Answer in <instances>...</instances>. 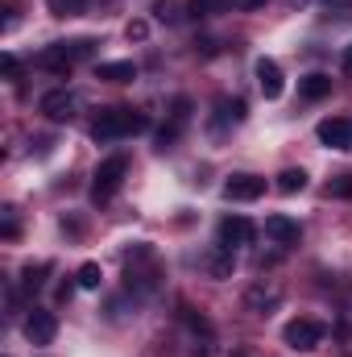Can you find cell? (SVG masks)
I'll use <instances>...</instances> for the list:
<instances>
[{
    "label": "cell",
    "mask_w": 352,
    "mask_h": 357,
    "mask_svg": "<svg viewBox=\"0 0 352 357\" xmlns=\"http://www.w3.org/2000/svg\"><path fill=\"white\" fill-rule=\"evenodd\" d=\"M150 129V116L137 112V108H104L91 125V137L95 142H120V137H133V133H145Z\"/></svg>",
    "instance_id": "1"
},
{
    "label": "cell",
    "mask_w": 352,
    "mask_h": 357,
    "mask_svg": "<svg viewBox=\"0 0 352 357\" xmlns=\"http://www.w3.org/2000/svg\"><path fill=\"white\" fill-rule=\"evenodd\" d=\"M91 50H95L91 38H79V42H54V46H46V50L38 54V63H42L46 71H54V75H67L79 59H91Z\"/></svg>",
    "instance_id": "2"
},
{
    "label": "cell",
    "mask_w": 352,
    "mask_h": 357,
    "mask_svg": "<svg viewBox=\"0 0 352 357\" xmlns=\"http://www.w3.org/2000/svg\"><path fill=\"white\" fill-rule=\"evenodd\" d=\"M125 175H129V158H125V154L104 158V162L95 167V175H91V204H108V199L120 191Z\"/></svg>",
    "instance_id": "3"
},
{
    "label": "cell",
    "mask_w": 352,
    "mask_h": 357,
    "mask_svg": "<svg viewBox=\"0 0 352 357\" xmlns=\"http://www.w3.org/2000/svg\"><path fill=\"white\" fill-rule=\"evenodd\" d=\"M282 341H286L290 349H298V354H311V349L323 345V324L311 320V316H298V320H290V324L282 328Z\"/></svg>",
    "instance_id": "4"
},
{
    "label": "cell",
    "mask_w": 352,
    "mask_h": 357,
    "mask_svg": "<svg viewBox=\"0 0 352 357\" xmlns=\"http://www.w3.org/2000/svg\"><path fill=\"white\" fill-rule=\"evenodd\" d=\"M54 337H58V316L46 312V307H33L25 316V341L29 345H50Z\"/></svg>",
    "instance_id": "5"
},
{
    "label": "cell",
    "mask_w": 352,
    "mask_h": 357,
    "mask_svg": "<svg viewBox=\"0 0 352 357\" xmlns=\"http://www.w3.org/2000/svg\"><path fill=\"white\" fill-rule=\"evenodd\" d=\"M315 137H319V146L344 154V150H352V121H344V116H328V121H319Z\"/></svg>",
    "instance_id": "6"
},
{
    "label": "cell",
    "mask_w": 352,
    "mask_h": 357,
    "mask_svg": "<svg viewBox=\"0 0 352 357\" xmlns=\"http://www.w3.org/2000/svg\"><path fill=\"white\" fill-rule=\"evenodd\" d=\"M265 237L273 245H298L303 241V225L294 216H286V212H273V216H265Z\"/></svg>",
    "instance_id": "7"
},
{
    "label": "cell",
    "mask_w": 352,
    "mask_h": 357,
    "mask_svg": "<svg viewBox=\"0 0 352 357\" xmlns=\"http://www.w3.org/2000/svg\"><path fill=\"white\" fill-rule=\"evenodd\" d=\"M262 195H265L262 175H232L224 183V199H232V204H253V199H262Z\"/></svg>",
    "instance_id": "8"
},
{
    "label": "cell",
    "mask_w": 352,
    "mask_h": 357,
    "mask_svg": "<svg viewBox=\"0 0 352 357\" xmlns=\"http://www.w3.org/2000/svg\"><path fill=\"white\" fill-rule=\"evenodd\" d=\"M216 237H220V245L237 250V245H249V241L257 237V229H253V220H245V216H224L220 229H216Z\"/></svg>",
    "instance_id": "9"
},
{
    "label": "cell",
    "mask_w": 352,
    "mask_h": 357,
    "mask_svg": "<svg viewBox=\"0 0 352 357\" xmlns=\"http://www.w3.org/2000/svg\"><path fill=\"white\" fill-rule=\"evenodd\" d=\"M38 112H46L50 121H71V116H75V96H71L67 88L42 91V100H38Z\"/></svg>",
    "instance_id": "10"
},
{
    "label": "cell",
    "mask_w": 352,
    "mask_h": 357,
    "mask_svg": "<svg viewBox=\"0 0 352 357\" xmlns=\"http://www.w3.org/2000/svg\"><path fill=\"white\" fill-rule=\"evenodd\" d=\"M253 75H257V88H262L265 100H278L286 91V79H282V67L273 59H257L253 63Z\"/></svg>",
    "instance_id": "11"
},
{
    "label": "cell",
    "mask_w": 352,
    "mask_h": 357,
    "mask_svg": "<svg viewBox=\"0 0 352 357\" xmlns=\"http://www.w3.org/2000/svg\"><path fill=\"white\" fill-rule=\"evenodd\" d=\"M241 121H245V100H237V96L216 100V112H211V129H216V133H224V129H232V125H241Z\"/></svg>",
    "instance_id": "12"
},
{
    "label": "cell",
    "mask_w": 352,
    "mask_h": 357,
    "mask_svg": "<svg viewBox=\"0 0 352 357\" xmlns=\"http://www.w3.org/2000/svg\"><path fill=\"white\" fill-rule=\"evenodd\" d=\"M278 299H282V291H278V287H265V282H257V287L245 291V307H249L253 316H265L269 307H278Z\"/></svg>",
    "instance_id": "13"
},
{
    "label": "cell",
    "mask_w": 352,
    "mask_h": 357,
    "mask_svg": "<svg viewBox=\"0 0 352 357\" xmlns=\"http://www.w3.org/2000/svg\"><path fill=\"white\" fill-rule=\"evenodd\" d=\"M298 96H303V100H323V96H332V75H323V71L303 75V79H298Z\"/></svg>",
    "instance_id": "14"
},
{
    "label": "cell",
    "mask_w": 352,
    "mask_h": 357,
    "mask_svg": "<svg viewBox=\"0 0 352 357\" xmlns=\"http://www.w3.org/2000/svg\"><path fill=\"white\" fill-rule=\"evenodd\" d=\"M232 270H237V258H232L228 245H216V250L207 254V274H211V278H232Z\"/></svg>",
    "instance_id": "15"
},
{
    "label": "cell",
    "mask_w": 352,
    "mask_h": 357,
    "mask_svg": "<svg viewBox=\"0 0 352 357\" xmlns=\"http://www.w3.org/2000/svg\"><path fill=\"white\" fill-rule=\"evenodd\" d=\"M95 75L104 79V84H129V79H137V67L133 63H104V67H95Z\"/></svg>",
    "instance_id": "16"
},
{
    "label": "cell",
    "mask_w": 352,
    "mask_h": 357,
    "mask_svg": "<svg viewBox=\"0 0 352 357\" xmlns=\"http://www.w3.org/2000/svg\"><path fill=\"white\" fill-rule=\"evenodd\" d=\"M303 187H307V171H303V167H286V171L278 175V191H282V195H298Z\"/></svg>",
    "instance_id": "17"
},
{
    "label": "cell",
    "mask_w": 352,
    "mask_h": 357,
    "mask_svg": "<svg viewBox=\"0 0 352 357\" xmlns=\"http://www.w3.org/2000/svg\"><path fill=\"white\" fill-rule=\"evenodd\" d=\"M46 8H50V17L67 21V17H79V13H88V0H46Z\"/></svg>",
    "instance_id": "18"
},
{
    "label": "cell",
    "mask_w": 352,
    "mask_h": 357,
    "mask_svg": "<svg viewBox=\"0 0 352 357\" xmlns=\"http://www.w3.org/2000/svg\"><path fill=\"white\" fill-rule=\"evenodd\" d=\"M75 282H79L83 291H99V282H104V270H99V262H83V266H79V274H75Z\"/></svg>",
    "instance_id": "19"
},
{
    "label": "cell",
    "mask_w": 352,
    "mask_h": 357,
    "mask_svg": "<svg viewBox=\"0 0 352 357\" xmlns=\"http://www.w3.org/2000/svg\"><path fill=\"white\" fill-rule=\"evenodd\" d=\"M42 274H50V262L25 266V270H21V287H25V291H38V287H42Z\"/></svg>",
    "instance_id": "20"
},
{
    "label": "cell",
    "mask_w": 352,
    "mask_h": 357,
    "mask_svg": "<svg viewBox=\"0 0 352 357\" xmlns=\"http://www.w3.org/2000/svg\"><path fill=\"white\" fill-rule=\"evenodd\" d=\"M178 8H182L178 0H154V17H158V21H178V17H182Z\"/></svg>",
    "instance_id": "21"
},
{
    "label": "cell",
    "mask_w": 352,
    "mask_h": 357,
    "mask_svg": "<svg viewBox=\"0 0 352 357\" xmlns=\"http://www.w3.org/2000/svg\"><path fill=\"white\" fill-rule=\"evenodd\" d=\"M170 121H175V125H186V121H191V100H186V96H175V104H170Z\"/></svg>",
    "instance_id": "22"
},
{
    "label": "cell",
    "mask_w": 352,
    "mask_h": 357,
    "mask_svg": "<svg viewBox=\"0 0 352 357\" xmlns=\"http://www.w3.org/2000/svg\"><path fill=\"white\" fill-rule=\"evenodd\" d=\"M178 133H182V125H175V121H170V125H162V129H158V150H170Z\"/></svg>",
    "instance_id": "23"
},
{
    "label": "cell",
    "mask_w": 352,
    "mask_h": 357,
    "mask_svg": "<svg viewBox=\"0 0 352 357\" xmlns=\"http://www.w3.org/2000/svg\"><path fill=\"white\" fill-rule=\"evenodd\" d=\"M125 38H129V42H145V38H150V21H129V25H125Z\"/></svg>",
    "instance_id": "24"
},
{
    "label": "cell",
    "mask_w": 352,
    "mask_h": 357,
    "mask_svg": "<svg viewBox=\"0 0 352 357\" xmlns=\"http://www.w3.org/2000/svg\"><path fill=\"white\" fill-rule=\"evenodd\" d=\"M328 191H332V195H340V199H352V175H336Z\"/></svg>",
    "instance_id": "25"
},
{
    "label": "cell",
    "mask_w": 352,
    "mask_h": 357,
    "mask_svg": "<svg viewBox=\"0 0 352 357\" xmlns=\"http://www.w3.org/2000/svg\"><path fill=\"white\" fill-rule=\"evenodd\" d=\"M0 237H4V241H13V237H17V212H13V208L4 212V225H0Z\"/></svg>",
    "instance_id": "26"
},
{
    "label": "cell",
    "mask_w": 352,
    "mask_h": 357,
    "mask_svg": "<svg viewBox=\"0 0 352 357\" xmlns=\"http://www.w3.org/2000/svg\"><path fill=\"white\" fill-rule=\"evenodd\" d=\"M0 67H4V75H8V79H17V75H21V63H17V54H4V59H0Z\"/></svg>",
    "instance_id": "27"
},
{
    "label": "cell",
    "mask_w": 352,
    "mask_h": 357,
    "mask_svg": "<svg viewBox=\"0 0 352 357\" xmlns=\"http://www.w3.org/2000/svg\"><path fill=\"white\" fill-rule=\"evenodd\" d=\"M207 8H211V0H191V4H186L191 17H207Z\"/></svg>",
    "instance_id": "28"
},
{
    "label": "cell",
    "mask_w": 352,
    "mask_h": 357,
    "mask_svg": "<svg viewBox=\"0 0 352 357\" xmlns=\"http://www.w3.org/2000/svg\"><path fill=\"white\" fill-rule=\"evenodd\" d=\"M232 4H237V8H245V13H253V8H262L265 0H232Z\"/></svg>",
    "instance_id": "29"
},
{
    "label": "cell",
    "mask_w": 352,
    "mask_h": 357,
    "mask_svg": "<svg viewBox=\"0 0 352 357\" xmlns=\"http://www.w3.org/2000/svg\"><path fill=\"white\" fill-rule=\"evenodd\" d=\"M344 71H349V75H352V42H349V46H344Z\"/></svg>",
    "instance_id": "30"
}]
</instances>
